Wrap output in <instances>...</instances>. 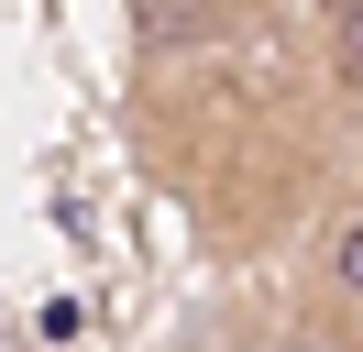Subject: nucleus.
<instances>
[{"instance_id": "obj_1", "label": "nucleus", "mask_w": 363, "mask_h": 352, "mask_svg": "<svg viewBox=\"0 0 363 352\" xmlns=\"http://www.w3.org/2000/svg\"><path fill=\"white\" fill-rule=\"evenodd\" d=\"M319 275H330V297H352V308H363V209H352V220L330 231V253H319Z\"/></svg>"}, {"instance_id": "obj_2", "label": "nucleus", "mask_w": 363, "mask_h": 352, "mask_svg": "<svg viewBox=\"0 0 363 352\" xmlns=\"http://www.w3.org/2000/svg\"><path fill=\"white\" fill-rule=\"evenodd\" d=\"M330 77L363 99V0H330Z\"/></svg>"}, {"instance_id": "obj_3", "label": "nucleus", "mask_w": 363, "mask_h": 352, "mask_svg": "<svg viewBox=\"0 0 363 352\" xmlns=\"http://www.w3.org/2000/svg\"><path fill=\"white\" fill-rule=\"evenodd\" d=\"M286 352H330V341H286Z\"/></svg>"}]
</instances>
